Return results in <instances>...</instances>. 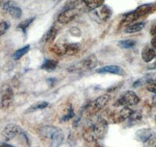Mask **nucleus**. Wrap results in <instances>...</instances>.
<instances>
[{
    "label": "nucleus",
    "instance_id": "obj_37",
    "mask_svg": "<svg viewBox=\"0 0 156 147\" xmlns=\"http://www.w3.org/2000/svg\"><path fill=\"white\" fill-rule=\"evenodd\" d=\"M53 1L55 2H56V3H58V2H60V1H62V0H53Z\"/></svg>",
    "mask_w": 156,
    "mask_h": 147
},
{
    "label": "nucleus",
    "instance_id": "obj_25",
    "mask_svg": "<svg viewBox=\"0 0 156 147\" xmlns=\"http://www.w3.org/2000/svg\"><path fill=\"white\" fill-rule=\"evenodd\" d=\"M80 51V46L76 43H72V44H67L66 48V55L73 56Z\"/></svg>",
    "mask_w": 156,
    "mask_h": 147
},
{
    "label": "nucleus",
    "instance_id": "obj_13",
    "mask_svg": "<svg viewBox=\"0 0 156 147\" xmlns=\"http://www.w3.org/2000/svg\"><path fill=\"white\" fill-rule=\"evenodd\" d=\"M98 64V61L97 57L94 55H90L86 59H84L81 62L80 65L83 70L88 71V70H92L94 68H96Z\"/></svg>",
    "mask_w": 156,
    "mask_h": 147
},
{
    "label": "nucleus",
    "instance_id": "obj_26",
    "mask_svg": "<svg viewBox=\"0 0 156 147\" xmlns=\"http://www.w3.org/2000/svg\"><path fill=\"white\" fill-rule=\"evenodd\" d=\"M81 2V0H67V2H66L64 6V9H76Z\"/></svg>",
    "mask_w": 156,
    "mask_h": 147
},
{
    "label": "nucleus",
    "instance_id": "obj_23",
    "mask_svg": "<svg viewBox=\"0 0 156 147\" xmlns=\"http://www.w3.org/2000/svg\"><path fill=\"white\" fill-rule=\"evenodd\" d=\"M29 50H30V46L29 45H27V46H25L23 48L16 50L14 53V54H13V59H14L15 61H18L21 57H23L26 53H28Z\"/></svg>",
    "mask_w": 156,
    "mask_h": 147
},
{
    "label": "nucleus",
    "instance_id": "obj_35",
    "mask_svg": "<svg viewBox=\"0 0 156 147\" xmlns=\"http://www.w3.org/2000/svg\"><path fill=\"white\" fill-rule=\"evenodd\" d=\"M149 69H151V70H156V62L154 63L151 67H149Z\"/></svg>",
    "mask_w": 156,
    "mask_h": 147
},
{
    "label": "nucleus",
    "instance_id": "obj_24",
    "mask_svg": "<svg viewBox=\"0 0 156 147\" xmlns=\"http://www.w3.org/2000/svg\"><path fill=\"white\" fill-rule=\"evenodd\" d=\"M135 45H136V42L133 39H125V40L119 41L118 43V46L122 49H131L134 47Z\"/></svg>",
    "mask_w": 156,
    "mask_h": 147
},
{
    "label": "nucleus",
    "instance_id": "obj_38",
    "mask_svg": "<svg viewBox=\"0 0 156 147\" xmlns=\"http://www.w3.org/2000/svg\"><path fill=\"white\" fill-rule=\"evenodd\" d=\"M155 121H156V117H155Z\"/></svg>",
    "mask_w": 156,
    "mask_h": 147
},
{
    "label": "nucleus",
    "instance_id": "obj_22",
    "mask_svg": "<svg viewBox=\"0 0 156 147\" xmlns=\"http://www.w3.org/2000/svg\"><path fill=\"white\" fill-rule=\"evenodd\" d=\"M105 2V0H90L86 5L89 10H94L97 8L101 7Z\"/></svg>",
    "mask_w": 156,
    "mask_h": 147
},
{
    "label": "nucleus",
    "instance_id": "obj_21",
    "mask_svg": "<svg viewBox=\"0 0 156 147\" xmlns=\"http://www.w3.org/2000/svg\"><path fill=\"white\" fill-rule=\"evenodd\" d=\"M66 48H67V44H55L51 48V50L57 55L62 56L66 55Z\"/></svg>",
    "mask_w": 156,
    "mask_h": 147
},
{
    "label": "nucleus",
    "instance_id": "obj_30",
    "mask_svg": "<svg viewBox=\"0 0 156 147\" xmlns=\"http://www.w3.org/2000/svg\"><path fill=\"white\" fill-rule=\"evenodd\" d=\"M74 117V112H73V109L72 106H69V110H68V113L66 114V115L63 116V117H62V121H68V120H69V119H71L72 117Z\"/></svg>",
    "mask_w": 156,
    "mask_h": 147
},
{
    "label": "nucleus",
    "instance_id": "obj_31",
    "mask_svg": "<svg viewBox=\"0 0 156 147\" xmlns=\"http://www.w3.org/2000/svg\"><path fill=\"white\" fill-rule=\"evenodd\" d=\"M9 25L7 22L4 21L0 23V35H2L4 33H5V31L9 28Z\"/></svg>",
    "mask_w": 156,
    "mask_h": 147
},
{
    "label": "nucleus",
    "instance_id": "obj_17",
    "mask_svg": "<svg viewBox=\"0 0 156 147\" xmlns=\"http://www.w3.org/2000/svg\"><path fill=\"white\" fill-rule=\"evenodd\" d=\"M145 27V23L144 22H138V23L133 24L131 25H129L125 30L126 33L128 34H133V33H136L139 32L144 28Z\"/></svg>",
    "mask_w": 156,
    "mask_h": 147
},
{
    "label": "nucleus",
    "instance_id": "obj_14",
    "mask_svg": "<svg viewBox=\"0 0 156 147\" xmlns=\"http://www.w3.org/2000/svg\"><path fill=\"white\" fill-rule=\"evenodd\" d=\"M156 84V73H148L144 75L141 79L137 80L133 84V87H138L143 84Z\"/></svg>",
    "mask_w": 156,
    "mask_h": 147
},
{
    "label": "nucleus",
    "instance_id": "obj_29",
    "mask_svg": "<svg viewBox=\"0 0 156 147\" xmlns=\"http://www.w3.org/2000/svg\"><path fill=\"white\" fill-rule=\"evenodd\" d=\"M144 144V147H156V135L149 138Z\"/></svg>",
    "mask_w": 156,
    "mask_h": 147
},
{
    "label": "nucleus",
    "instance_id": "obj_18",
    "mask_svg": "<svg viewBox=\"0 0 156 147\" xmlns=\"http://www.w3.org/2000/svg\"><path fill=\"white\" fill-rule=\"evenodd\" d=\"M48 106V103H47V102H44V101L37 102V103L32 104L31 106H30V107L26 110L25 113H32V112H35L39 110H43V109L46 108Z\"/></svg>",
    "mask_w": 156,
    "mask_h": 147
},
{
    "label": "nucleus",
    "instance_id": "obj_32",
    "mask_svg": "<svg viewBox=\"0 0 156 147\" xmlns=\"http://www.w3.org/2000/svg\"><path fill=\"white\" fill-rule=\"evenodd\" d=\"M150 33L152 36H155L156 35V23H154V24L151 26V30H150Z\"/></svg>",
    "mask_w": 156,
    "mask_h": 147
},
{
    "label": "nucleus",
    "instance_id": "obj_11",
    "mask_svg": "<svg viewBox=\"0 0 156 147\" xmlns=\"http://www.w3.org/2000/svg\"><path fill=\"white\" fill-rule=\"evenodd\" d=\"M13 100V92L12 89L8 87L2 92V98H1V105L3 108H7L12 103Z\"/></svg>",
    "mask_w": 156,
    "mask_h": 147
},
{
    "label": "nucleus",
    "instance_id": "obj_6",
    "mask_svg": "<svg viewBox=\"0 0 156 147\" xmlns=\"http://www.w3.org/2000/svg\"><path fill=\"white\" fill-rule=\"evenodd\" d=\"M22 133L23 130L19 125L15 124H9L4 128L2 131V136L6 141H9L16 138L19 135H21Z\"/></svg>",
    "mask_w": 156,
    "mask_h": 147
},
{
    "label": "nucleus",
    "instance_id": "obj_28",
    "mask_svg": "<svg viewBox=\"0 0 156 147\" xmlns=\"http://www.w3.org/2000/svg\"><path fill=\"white\" fill-rule=\"evenodd\" d=\"M147 89L149 92H152L153 94L154 95V97L152 99V103L154 106H156V84L151 83V84H147Z\"/></svg>",
    "mask_w": 156,
    "mask_h": 147
},
{
    "label": "nucleus",
    "instance_id": "obj_20",
    "mask_svg": "<svg viewBox=\"0 0 156 147\" xmlns=\"http://www.w3.org/2000/svg\"><path fill=\"white\" fill-rule=\"evenodd\" d=\"M99 17L103 20H107L112 15V11L107 6H101V8L99 11Z\"/></svg>",
    "mask_w": 156,
    "mask_h": 147
},
{
    "label": "nucleus",
    "instance_id": "obj_2",
    "mask_svg": "<svg viewBox=\"0 0 156 147\" xmlns=\"http://www.w3.org/2000/svg\"><path fill=\"white\" fill-rule=\"evenodd\" d=\"M40 133L43 138L49 140L50 147H59L63 142V131L55 126H43Z\"/></svg>",
    "mask_w": 156,
    "mask_h": 147
},
{
    "label": "nucleus",
    "instance_id": "obj_33",
    "mask_svg": "<svg viewBox=\"0 0 156 147\" xmlns=\"http://www.w3.org/2000/svg\"><path fill=\"white\" fill-rule=\"evenodd\" d=\"M151 46H152V48L154 49V50H156V35L154 36V37H153V39H151Z\"/></svg>",
    "mask_w": 156,
    "mask_h": 147
},
{
    "label": "nucleus",
    "instance_id": "obj_19",
    "mask_svg": "<svg viewBox=\"0 0 156 147\" xmlns=\"http://www.w3.org/2000/svg\"><path fill=\"white\" fill-rule=\"evenodd\" d=\"M57 65H58V61L54 60H46L41 66V68L44 71H52L56 68Z\"/></svg>",
    "mask_w": 156,
    "mask_h": 147
},
{
    "label": "nucleus",
    "instance_id": "obj_15",
    "mask_svg": "<svg viewBox=\"0 0 156 147\" xmlns=\"http://www.w3.org/2000/svg\"><path fill=\"white\" fill-rule=\"evenodd\" d=\"M142 60L145 63L151 62L156 57V50L151 47H144L141 52Z\"/></svg>",
    "mask_w": 156,
    "mask_h": 147
},
{
    "label": "nucleus",
    "instance_id": "obj_5",
    "mask_svg": "<svg viewBox=\"0 0 156 147\" xmlns=\"http://www.w3.org/2000/svg\"><path fill=\"white\" fill-rule=\"evenodd\" d=\"M140 102V98L133 91H127L119 99L117 103L118 106H132L138 104Z\"/></svg>",
    "mask_w": 156,
    "mask_h": 147
},
{
    "label": "nucleus",
    "instance_id": "obj_7",
    "mask_svg": "<svg viewBox=\"0 0 156 147\" xmlns=\"http://www.w3.org/2000/svg\"><path fill=\"white\" fill-rule=\"evenodd\" d=\"M132 113L133 110L129 108L128 106H123L118 112H114L111 117L114 123H122L126 121V119H129Z\"/></svg>",
    "mask_w": 156,
    "mask_h": 147
},
{
    "label": "nucleus",
    "instance_id": "obj_8",
    "mask_svg": "<svg viewBox=\"0 0 156 147\" xmlns=\"http://www.w3.org/2000/svg\"><path fill=\"white\" fill-rule=\"evenodd\" d=\"M2 8L4 10L12 17V18L15 19H19L22 16V10L21 9L12 1H7V2H4L2 5Z\"/></svg>",
    "mask_w": 156,
    "mask_h": 147
},
{
    "label": "nucleus",
    "instance_id": "obj_1",
    "mask_svg": "<svg viewBox=\"0 0 156 147\" xmlns=\"http://www.w3.org/2000/svg\"><path fill=\"white\" fill-rule=\"evenodd\" d=\"M108 124L105 119L98 117L94 120H90L83 129V138L88 142H93L98 139H101L106 135Z\"/></svg>",
    "mask_w": 156,
    "mask_h": 147
},
{
    "label": "nucleus",
    "instance_id": "obj_9",
    "mask_svg": "<svg viewBox=\"0 0 156 147\" xmlns=\"http://www.w3.org/2000/svg\"><path fill=\"white\" fill-rule=\"evenodd\" d=\"M76 14H77V11L76 9H63V11L61 12L58 16L57 20L58 23L66 24H69L71 20H73Z\"/></svg>",
    "mask_w": 156,
    "mask_h": 147
},
{
    "label": "nucleus",
    "instance_id": "obj_16",
    "mask_svg": "<svg viewBox=\"0 0 156 147\" xmlns=\"http://www.w3.org/2000/svg\"><path fill=\"white\" fill-rule=\"evenodd\" d=\"M57 33H58L57 29L55 28V27H51V28H49V30L44 34V35L43 36L41 41L44 43L53 42L54 40H55V38H56Z\"/></svg>",
    "mask_w": 156,
    "mask_h": 147
},
{
    "label": "nucleus",
    "instance_id": "obj_3",
    "mask_svg": "<svg viewBox=\"0 0 156 147\" xmlns=\"http://www.w3.org/2000/svg\"><path fill=\"white\" fill-rule=\"evenodd\" d=\"M110 100V96L108 94L101 95L99 97L90 102L85 107V112L89 117H93L96 115L99 111H101L107 105Z\"/></svg>",
    "mask_w": 156,
    "mask_h": 147
},
{
    "label": "nucleus",
    "instance_id": "obj_10",
    "mask_svg": "<svg viewBox=\"0 0 156 147\" xmlns=\"http://www.w3.org/2000/svg\"><path fill=\"white\" fill-rule=\"evenodd\" d=\"M97 73L99 74H105V73H109L112 75H119V76H125L126 75V71L120 66L117 65H109L105 66L103 68H99L96 71Z\"/></svg>",
    "mask_w": 156,
    "mask_h": 147
},
{
    "label": "nucleus",
    "instance_id": "obj_4",
    "mask_svg": "<svg viewBox=\"0 0 156 147\" xmlns=\"http://www.w3.org/2000/svg\"><path fill=\"white\" fill-rule=\"evenodd\" d=\"M152 8L153 6L151 5V4H144V5L140 6L136 8L134 11L130 12L129 13H127L125 16L123 20H122V23L124 24L133 23V21L136 20L139 18L145 16L147 13H149L151 11Z\"/></svg>",
    "mask_w": 156,
    "mask_h": 147
},
{
    "label": "nucleus",
    "instance_id": "obj_12",
    "mask_svg": "<svg viewBox=\"0 0 156 147\" xmlns=\"http://www.w3.org/2000/svg\"><path fill=\"white\" fill-rule=\"evenodd\" d=\"M155 135L154 131L150 128H142V129L138 130L136 132V138L140 141L141 142L144 143L147 142L149 138L154 136Z\"/></svg>",
    "mask_w": 156,
    "mask_h": 147
},
{
    "label": "nucleus",
    "instance_id": "obj_34",
    "mask_svg": "<svg viewBox=\"0 0 156 147\" xmlns=\"http://www.w3.org/2000/svg\"><path fill=\"white\" fill-rule=\"evenodd\" d=\"M0 147H14V146H12V145H9V144H7V143H3L2 144V145H0Z\"/></svg>",
    "mask_w": 156,
    "mask_h": 147
},
{
    "label": "nucleus",
    "instance_id": "obj_36",
    "mask_svg": "<svg viewBox=\"0 0 156 147\" xmlns=\"http://www.w3.org/2000/svg\"><path fill=\"white\" fill-rule=\"evenodd\" d=\"M81 1H82V2H84V3H85V4H87V2H88L89 1H90V0H81Z\"/></svg>",
    "mask_w": 156,
    "mask_h": 147
},
{
    "label": "nucleus",
    "instance_id": "obj_27",
    "mask_svg": "<svg viewBox=\"0 0 156 147\" xmlns=\"http://www.w3.org/2000/svg\"><path fill=\"white\" fill-rule=\"evenodd\" d=\"M34 20H35V17H31V18H29V19L25 20L22 21L21 23L18 25V28L21 29L23 31L26 32V30H27V28H28V27L33 23V21H34Z\"/></svg>",
    "mask_w": 156,
    "mask_h": 147
}]
</instances>
